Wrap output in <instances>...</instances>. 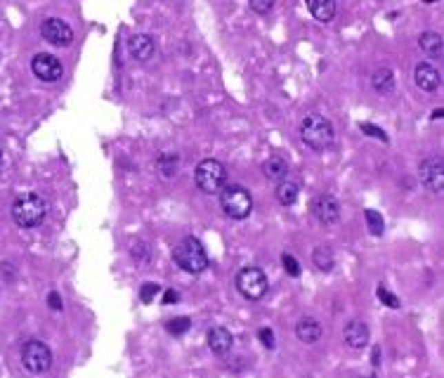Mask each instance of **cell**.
<instances>
[{
    "mask_svg": "<svg viewBox=\"0 0 444 378\" xmlns=\"http://www.w3.org/2000/svg\"><path fill=\"white\" fill-rule=\"evenodd\" d=\"M177 298H180V296H177V293L173 291V288H170V291H165L163 303H165V305H173V303H177Z\"/></svg>",
    "mask_w": 444,
    "mask_h": 378,
    "instance_id": "d6a6232c",
    "label": "cell"
},
{
    "mask_svg": "<svg viewBox=\"0 0 444 378\" xmlns=\"http://www.w3.org/2000/svg\"><path fill=\"white\" fill-rule=\"evenodd\" d=\"M371 83H374L376 92L390 94L392 88H395V76H392L390 69H379V71L374 74V79H371Z\"/></svg>",
    "mask_w": 444,
    "mask_h": 378,
    "instance_id": "ffe728a7",
    "label": "cell"
},
{
    "mask_svg": "<svg viewBox=\"0 0 444 378\" xmlns=\"http://www.w3.org/2000/svg\"><path fill=\"white\" fill-rule=\"evenodd\" d=\"M41 33L50 46H57V48H66V46H71V41H74V31H71V26L62 19H54V17H50V19L43 21Z\"/></svg>",
    "mask_w": 444,
    "mask_h": 378,
    "instance_id": "9c48e42d",
    "label": "cell"
},
{
    "mask_svg": "<svg viewBox=\"0 0 444 378\" xmlns=\"http://www.w3.org/2000/svg\"><path fill=\"white\" fill-rule=\"evenodd\" d=\"M31 71L36 79L46 81V83H54L62 79L64 69H62V62H59L57 57H52V54L48 52H41L36 54V57L31 59Z\"/></svg>",
    "mask_w": 444,
    "mask_h": 378,
    "instance_id": "ba28073f",
    "label": "cell"
},
{
    "mask_svg": "<svg viewBox=\"0 0 444 378\" xmlns=\"http://www.w3.org/2000/svg\"><path fill=\"white\" fill-rule=\"evenodd\" d=\"M379 298L383 300V303L387 305V308H399V300H397V296H392L390 291H387V288H383V286H379Z\"/></svg>",
    "mask_w": 444,
    "mask_h": 378,
    "instance_id": "f1b7e54d",
    "label": "cell"
},
{
    "mask_svg": "<svg viewBox=\"0 0 444 378\" xmlns=\"http://www.w3.org/2000/svg\"><path fill=\"white\" fill-rule=\"evenodd\" d=\"M296 336L298 341L307 343V346H312V343H317L321 338V326L317 319H312V317H301L296 324Z\"/></svg>",
    "mask_w": 444,
    "mask_h": 378,
    "instance_id": "2e32d148",
    "label": "cell"
},
{
    "mask_svg": "<svg viewBox=\"0 0 444 378\" xmlns=\"http://www.w3.org/2000/svg\"><path fill=\"white\" fill-rule=\"evenodd\" d=\"M0 163H3V149H0Z\"/></svg>",
    "mask_w": 444,
    "mask_h": 378,
    "instance_id": "836d02e7",
    "label": "cell"
},
{
    "mask_svg": "<svg viewBox=\"0 0 444 378\" xmlns=\"http://www.w3.org/2000/svg\"><path fill=\"white\" fill-rule=\"evenodd\" d=\"M298 194H301V187L293 180H281L279 187H276V199H279L281 206H293L298 201Z\"/></svg>",
    "mask_w": 444,
    "mask_h": 378,
    "instance_id": "d6986e66",
    "label": "cell"
},
{
    "mask_svg": "<svg viewBox=\"0 0 444 378\" xmlns=\"http://www.w3.org/2000/svg\"><path fill=\"white\" fill-rule=\"evenodd\" d=\"M12 218L19 227H38L46 218V201L38 194H24L12 206Z\"/></svg>",
    "mask_w": 444,
    "mask_h": 378,
    "instance_id": "277c9868",
    "label": "cell"
},
{
    "mask_svg": "<svg viewBox=\"0 0 444 378\" xmlns=\"http://www.w3.org/2000/svg\"><path fill=\"white\" fill-rule=\"evenodd\" d=\"M312 260L321 272H329L333 268V253H331V248H326V246H319L317 251H314Z\"/></svg>",
    "mask_w": 444,
    "mask_h": 378,
    "instance_id": "cb8c5ba5",
    "label": "cell"
},
{
    "mask_svg": "<svg viewBox=\"0 0 444 378\" xmlns=\"http://www.w3.org/2000/svg\"><path fill=\"white\" fill-rule=\"evenodd\" d=\"M364 218H366V225H369V232L374 237H381L383 235V230H385V222H383V215L381 213H376L374 208H369L364 213Z\"/></svg>",
    "mask_w": 444,
    "mask_h": 378,
    "instance_id": "603a6c76",
    "label": "cell"
},
{
    "mask_svg": "<svg viewBox=\"0 0 444 378\" xmlns=\"http://www.w3.org/2000/svg\"><path fill=\"white\" fill-rule=\"evenodd\" d=\"M132 258L137 260V263H144V260H149V246L144 241H140V243H135L132 246Z\"/></svg>",
    "mask_w": 444,
    "mask_h": 378,
    "instance_id": "83f0119b",
    "label": "cell"
},
{
    "mask_svg": "<svg viewBox=\"0 0 444 378\" xmlns=\"http://www.w3.org/2000/svg\"><path fill=\"white\" fill-rule=\"evenodd\" d=\"M343 338H345V343L352 350H362V348H366V343H369V326L359 319L347 321L345 331H343Z\"/></svg>",
    "mask_w": 444,
    "mask_h": 378,
    "instance_id": "5bb4252c",
    "label": "cell"
},
{
    "mask_svg": "<svg viewBox=\"0 0 444 378\" xmlns=\"http://www.w3.org/2000/svg\"><path fill=\"white\" fill-rule=\"evenodd\" d=\"M307 3V10L312 12V17L321 24H329V21L336 17V0H305Z\"/></svg>",
    "mask_w": 444,
    "mask_h": 378,
    "instance_id": "e0dca14e",
    "label": "cell"
},
{
    "mask_svg": "<svg viewBox=\"0 0 444 378\" xmlns=\"http://www.w3.org/2000/svg\"><path fill=\"white\" fill-rule=\"evenodd\" d=\"M48 303H50V308L52 310H62V298H59V293H50L48 296Z\"/></svg>",
    "mask_w": 444,
    "mask_h": 378,
    "instance_id": "1f68e13d",
    "label": "cell"
},
{
    "mask_svg": "<svg viewBox=\"0 0 444 378\" xmlns=\"http://www.w3.org/2000/svg\"><path fill=\"white\" fill-rule=\"evenodd\" d=\"M192 326V321L187 319V317H177V319H170L168 321V331L175 333V336H180V333H185L187 329Z\"/></svg>",
    "mask_w": 444,
    "mask_h": 378,
    "instance_id": "d4e9b609",
    "label": "cell"
},
{
    "mask_svg": "<svg viewBox=\"0 0 444 378\" xmlns=\"http://www.w3.org/2000/svg\"><path fill=\"white\" fill-rule=\"evenodd\" d=\"M312 213L321 225H336L341 220V203L331 194H319L312 201Z\"/></svg>",
    "mask_w": 444,
    "mask_h": 378,
    "instance_id": "8fae6325",
    "label": "cell"
},
{
    "mask_svg": "<svg viewBox=\"0 0 444 378\" xmlns=\"http://www.w3.org/2000/svg\"><path fill=\"white\" fill-rule=\"evenodd\" d=\"M258 336H260V341H263L265 348H270V350L274 348V333H272V329H268V326H265V329H260Z\"/></svg>",
    "mask_w": 444,
    "mask_h": 378,
    "instance_id": "4dcf8cb0",
    "label": "cell"
},
{
    "mask_svg": "<svg viewBox=\"0 0 444 378\" xmlns=\"http://www.w3.org/2000/svg\"><path fill=\"white\" fill-rule=\"evenodd\" d=\"M421 48L428 57H442V36L440 33H423L421 36Z\"/></svg>",
    "mask_w": 444,
    "mask_h": 378,
    "instance_id": "44dd1931",
    "label": "cell"
},
{
    "mask_svg": "<svg viewBox=\"0 0 444 378\" xmlns=\"http://www.w3.org/2000/svg\"><path fill=\"white\" fill-rule=\"evenodd\" d=\"M220 206L227 218L246 220L253 210V199L248 189H243L241 185H227L220 189Z\"/></svg>",
    "mask_w": 444,
    "mask_h": 378,
    "instance_id": "3957f363",
    "label": "cell"
},
{
    "mask_svg": "<svg viewBox=\"0 0 444 378\" xmlns=\"http://www.w3.org/2000/svg\"><path fill=\"white\" fill-rule=\"evenodd\" d=\"M248 3H251V8L258 14H268L272 10V5H274V0H248Z\"/></svg>",
    "mask_w": 444,
    "mask_h": 378,
    "instance_id": "f546056e",
    "label": "cell"
},
{
    "mask_svg": "<svg viewBox=\"0 0 444 378\" xmlns=\"http://www.w3.org/2000/svg\"><path fill=\"white\" fill-rule=\"evenodd\" d=\"M281 263H284V270H286L291 277H301V265H298V260L293 258L291 253H284V255H281Z\"/></svg>",
    "mask_w": 444,
    "mask_h": 378,
    "instance_id": "4316f807",
    "label": "cell"
},
{
    "mask_svg": "<svg viewBox=\"0 0 444 378\" xmlns=\"http://www.w3.org/2000/svg\"><path fill=\"white\" fill-rule=\"evenodd\" d=\"M161 291V286L159 284H154V281H147L144 286L140 288V298H142V303H152L154 298H157V293Z\"/></svg>",
    "mask_w": 444,
    "mask_h": 378,
    "instance_id": "484cf974",
    "label": "cell"
},
{
    "mask_svg": "<svg viewBox=\"0 0 444 378\" xmlns=\"http://www.w3.org/2000/svg\"><path fill=\"white\" fill-rule=\"evenodd\" d=\"M157 166H159L161 175H165V177L175 175L177 173V157H175V154H170V152L161 154L159 161H157Z\"/></svg>",
    "mask_w": 444,
    "mask_h": 378,
    "instance_id": "7402d4cb",
    "label": "cell"
},
{
    "mask_svg": "<svg viewBox=\"0 0 444 378\" xmlns=\"http://www.w3.org/2000/svg\"><path fill=\"white\" fill-rule=\"evenodd\" d=\"M154 50H157V46H154L152 36H147V33H137V36L128 41V52H130L135 62H149L154 57Z\"/></svg>",
    "mask_w": 444,
    "mask_h": 378,
    "instance_id": "7c38bea8",
    "label": "cell"
},
{
    "mask_svg": "<svg viewBox=\"0 0 444 378\" xmlns=\"http://www.w3.org/2000/svg\"><path fill=\"white\" fill-rule=\"evenodd\" d=\"M263 170H265V175H268L270 180L281 182V180H286V175H288V163L284 159H279V157H272V159H268L263 163Z\"/></svg>",
    "mask_w": 444,
    "mask_h": 378,
    "instance_id": "ac0fdd59",
    "label": "cell"
},
{
    "mask_svg": "<svg viewBox=\"0 0 444 378\" xmlns=\"http://www.w3.org/2000/svg\"><path fill=\"white\" fill-rule=\"evenodd\" d=\"M364 378H376V376H364Z\"/></svg>",
    "mask_w": 444,
    "mask_h": 378,
    "instance_id": "e575fe53",
    "label": "cell"
},
{
    "mask_svg": "<svg viewBox=\"0 0 444 378\" xmlns=\"http://www.w3.org/2000/svg\"><path fill=\"white\" fill-rule=\"evenodd\" d=\"M301 135L303 142L314 152H324L333 144V126L329 119H324L321 114H307L301 123Z\"/></svg>",
    "mask_w": 444,
    "mask_h": 378,
    "instance_id": "6da1fadb",
    "label": "cell"
},
{
    "mask_svg": "<svg viewBox=\"0 0 444 378\" xmlns=\"http://www.w3.org/2000/svg\"><path fill=\"white\" fill-rule=\"evenodd\" d=\"M21 364L31 374H46L52 366V352L43 341H26L21 348Z\"/></svg>",
    "mask_w": 444,
    "mask_h": 378,
    "instance_id": "8992f818",
    "label": "cell"
},
{
    "mask_svg": "<svg viewBox=\"0 0 444 378\" xmlns=\"http://www.w3.org/2000/svg\"><path fill=\"white\" fill-rule=\"evenodd\" d=\"M444 163H442V157H430L421 163V180H423L425 189L430 192H440L444 189Z\"/></svg>",
    "mask_w": 444,
    "mask_h": 378,
    "instance_id": "30bf717a",
    "label": "cell"
},
{
    "mask_svg": "<svg viewBox=\"0 0 444 378\" xmlns=\"http://www.w3.org/2000/svg\"><path fill=\"white\" fill-rule=\"evenodd\" d=\"M232 343H234V338H232V333L225 326H213L208 331V348L215 355H227L232 350Z\"/></svg>",
    "mask_w": 444,
    "mask_h": 378,
    "instance_id": "9a60e30c",
    "label": "cell"
},
{
    "mask_svg": "<svg viewBox=\"0 0 444 378\" xmlns=\"http://www.w3.org/2000/svg\"><path fill=\"white\" fill-rule=\"evenodd\" d=\"M196 187L206 194H220V189L225 187V180H227V170L220 161L215 159H203L201 163L196 166Z\"/></svg>",
    "mask_w": 444,
    "mask_h": 378,
    "instance_id": "5b68a950",
    "label": "cell"
},
{
    "mask_svg": "<svg viewBox=\"0 0 444 378\" xmlns=\"http://www.w3.org/2000/svg\"><path fill=\"white\" fill-rule=\"evenodd\" d=\"M173 258H175L177 268L190 272V275H201V272L208 268L206 248H203L201 241L194 239V237H187L177 243L175 251H173Z\"/></svg>",
    "mask_w": 444,
    "mask_h": 378,
    "instance_id": "7a4b0ae2",
    "label": "cell"
},
{
    "mask_svg": "<svg viewBox=\"0 0 444 378\" xmlns=\"http://www.w3.org/2000/svg\"><path fill=\"white\" fill-rule=\"evenodd\" d=\"M414 81H416V86L421 88V90H425V92H435L437 88L442 86V76H440V71L435 69V66H430V64H418L414 69Z\"/></svg>",
    "mask_w": 444,
    "mask_h": 378,
    "instance_id": "4fadbf2b",
    "label": "cell"
},
{
    "mask_svg": "<svg viewBox=\"0 0 444 378\" xmlns=\"http://www.w3.org/2000/svg\"><path fill=\"white\" fill-rule=\"evenodd\" d=\"M236 288L246 300H260L268 293V277L258 268H243L236 275Z\"/></svg>",
    "mask_w": 444,
    "mask_h": 378,
    "instance_id": "52a82bcc",
    "label": "cell"
}]
</instances>
